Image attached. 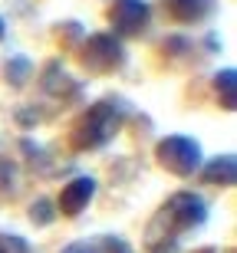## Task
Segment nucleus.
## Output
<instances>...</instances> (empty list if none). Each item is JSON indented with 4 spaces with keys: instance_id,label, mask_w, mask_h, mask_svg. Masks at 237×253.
Instances as JSON below:
<instances>
[{
    "instance_id": "nucleus-1",
    "label": "nucleus",
    "mask_w": 237,
    "mask_h": 253,
    "mask_svg": "<svg viewBox=\"0 0 237 253\" xmlns=\"http://www.w3.org/2000/svg\"><path fill=\"white\" fill-rule=\"evenodd\" d=\"M119 128H122V112L109 102H95L73 125V145L79 151H95L102 145H109L119 135Z\"/></svg>"
},
{
    "instance_id": "nucleus-2",
    "label": "nucleus",
    "mask_w": 237,
    "mask_h": 253,
    "mask_svg": "<svg viewBox=\"0 0 237 253\" xmlns=\"http://www.w3.org/2000/svg\"><path fill=\"white\" fill-rule=\"evenodd\" d=\"M204 220H208V204H204L198 194H175L168 204L161 207V214L155 217L152 234L165 230L161 237H165V240H175V237L201 227Z\"/></svg>"
},
{
    "instance_id": "nucleus-3",
    "label": "nucleus",
    "mask_w": 237,
    "mask_h": 253,
    "mask_svg": "<svg viewBox=\"0 0 237 253\" xmlns=\"http://www.w3.org/2000/svg\"><path fill=\"white\" fill-rule=\"evenodd\" d=\"M155 158L161 161V168H168L171 174H181V178H188V174H194V171L201 168L198 141L185 138V135H168V138H161L158 148H155Z\"/></svg>"
},
{
    "instance_id": "nucleus-4",
    "label": "nucleus",
    "mask_w": 237,
    "mask_h": 253,
    "mask_svg": "<svg viewBox=\"0 0 237 253\" xmlns=\"http://www.w3.org/2000/svg\"><path fill=\"white\" fill-rule=\"evenodd\" d=\"M83 63L89 66L93 73H115V69L125 63V49H122V43L115 40V33H95V37L86 40Z\"/></svg>"
},
{
    "instance_id": "nucleus-5",
    "label": "nucleus",
    "mask_w": 237,
    "mask_h": 253,
    "mask_svg": "<svg viewBox=\"0 0 237 253\" xmlns=\"http://www.w3.org/2000/svg\"><path fill=\"white\" fill-rule=\"evenodd\" d=\"M148 17H152V10H148L145 0H119L112 7V30L122 33V37L142 33L148 27Z\"/></svg>"
},
{
    "instance_id": "nucleus-6",
    "label": "nucleus",
    "mask_w": 237,
    "mask_h": 253,
    "mask_svg": "<svg viewBox=\"0 0 237 253\" xmlns=\"http://www.w3.org/2000/svg\"><path fill=\"white\" fill-rule=\"evenodd\" d=\"M95 194V181L93 178H76V181H69L66 188H63V194H59V211L66 217H76L83 214V207L93 201Z\"/></svg>"
},
{
    "instance_id": "nucleus-7",
    "label": "nucleus",
    "mask_w": 237,
    "mask_h": 253,
    "mask_svg": "<svg viewBox=\"0 0 237 253\" xmlns=\"http://www.w3.org/2000/svg\"><path fill=\"white\" fill-rule=\"evenodd\" d=\"M165 10L178 23H201L214 10V0H165Z\"/></svg>"
},
{
    "instance_id": "nucleus-8",
    "label": "nucleus",
    "mask_w": 237,
    "mask_h": 253,
    "mask_svg": "<svg viewBox=\"0 0 237 253\" xmlns=\"http://www.w3.org/2000/svg\"><path fill=\"white\" fill-rule=\"evenodd\" d=\"M234 178H237V161H234V155H224V158H214V161H208L204 165V181H211V184H234Z\"/></svg>"
},
{
    "instance_id": "nucleus-9",
    "label": "nucleus",
    "mask_w": 237,
    "mask_h": 253,
    "mask_svg": "<svg viewBox=\"0 0 237 253\" xmlns=\"http://www.w3.org/2000/svg\"><path fill=\"white\" fill-rule=\"evenodd\" d=\"M234 79H237L234 69H224V73L214 76V89H218V95H221V102H224L228 112H234V105H237V99H234Z\"/></svg>"
},
{
    "instance_id": "nucleus-10",
    "label": "nucleus",
    "mask_w": 237,
    "mask_h": 253,
    "mask_svg": "<svg viewBox=\"0 0 237 253\" xmlns=\"http://www.w3.org/2000/svg\"><path fill=\"white\" fill-rule=\"evenodd\" d=\"M0 253H30L23 237H0Z\"/></svg>"
},
{
    "instance_id": "nucleus-11",
    "label": "nucleus",
    "mask_w": 237,
    "mask_h": 253,
    "mask_svg": "<svg viewBox=\"0 0 237 253\" xmlns=\"http://www.w3.org/2000/svg\"><path fill=\"white\" fill-rule=\"evenodd\" d=\"M95 253H129V247L119 240V237H102L95 244Z\"/></svg>"
},
{
    "instance_id": "nucleus-12",
    "label": "nucleus",
    "mask_w": 237,
    "mask_h": 253,
    "mask_svg": "<svg viewBox=\"0 0 237 253\" xmlns=\"http://www.w3.org/2000/svg\"><path fill=\"white\" fill-rule=\"evenodd\" d=\"M53 207H49V201H40V204L30 207V214H33V220H40V224H49L53 220V214H49Z\"/></svg>"
},
{
    "instance_id": "nucleus-13",
    "label": "nucleus",
    "mask_w": 237,
    "mask_h": 253,
    "mask_svg": "<svg viewBox=\"0 0 237 253\" xmlns=\"http://www.w3.org/2000/svg\"><path fill=\"white\" fill-rule=\"evenodd\" d=\"M63 253H95V244H73V247H66Z\"/></svg>"
},
{
    "instance_id": "nucleus-14",
    "label": "nucleus",
    "mask_w": 237,
    "mask_h": 253,
    "mask_svg": "<svg viewBox=\"0 0 237 253\" xmlns=\"http://www.w3.org/2000/svg\"><path fill=\"white\" fill-rule=\"evenodd\" d=\"M0 40H3V20H0Z\"/></svg>"
}]
</instances>
